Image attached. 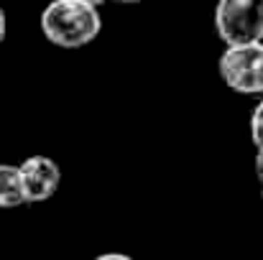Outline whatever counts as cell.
Returning <instances> with one entry per match:
<instances>
[{"label": "cell", "instance_id": "6da1fadb", "mask_svg": "<svg viewBox=\"0 0 263 260\" xmlns=\"http://www.w3.org/2000/svg\"><path fill=\"white\" fill-rule=\"evenodd\" d=\"M41 31L46 41L59 49H82L102 31V18L95 5L80 0H51L41 13Z\"/></svg>", "mask_w": 263, "mask_h": 260}, {"label": "cell", "instance_id": "7a4b0ae2", "mask_svg": "<svg viewBox=\"0 0 263 260\" xmlns=\"http://www.w3.org/2000/svg\"><path fill=\"white\" fill-rule=\"evenodd\" d=\"M215 31L225 46L263 41V0H217Z\"/></svg>", "mask_w": 263, "mask_h": 260}, {"label": "cell", "instance_id": "3957f363", "mask_svg": "<svg viewBox=\"0 0 263 260\" xmlns=\"http://www.w3.org/2000/svg\"><path fill=\"white\" fill-rule=\"evenodd\" d=\"M220 77L238 94H263V41L228 46L220 56Z\"/></svg>", "mask_w": 263, "mask_h": 260}, {"label": "cell", "instance_id": "277c9868", "mask_svg": "<svg viewBox=\"0 0 263 260\" xmlns=\"http://www.w3.org/2000/svg\"><path fill=\"white\" fill-rule=\"evenodd\" d=\"M21 173V184H23V194H26V204H41L49 202L62 184V169L54 158L49 156H28L23 164H18Z\"/></svg>", "mask_w": 263, "mask_h": 260}, {"label": "cell", "instance_id": "5b68a950", "mask_svg": "<svg viewBox=\"0 0 263 260\" xmlns=\"http://www.w3.org/2000/svg\"><path fill=\"white\" fill-rule=\"evenodd\" d=\"M23 204H26V194H23L18 166L0 164V209H15Z\"/></svg>", "mask_w": 263, "mask_h": 260}, {"label": "cell", "instance_id": "8992f818", "mask_svg": "<svg viewBox=\"0 0 263 260\" xmlns=\"http://www.w3.org/2000/svg\"><path fill=\"white\" fill-rule=\"evenodd\" d=\"M251 141H253L256 151L263 153V99L256 105V110L251 115Z\"/></svg>", "mask_w": 263, "mask_h": 260}, {"label": "cell", "instance_id": "52a82bcc", "mask_svg": "<svg viewBox=\"0 0 263 260\" xmlns=\"http://www.w3.org/2000/svg\"><path fill=\"white\" fill-rule=\"evenodd\" d=\"M92 260H133L130 255H125V253H102V255H97V258Z\"/></svg>", "mask_w": 263, "mask_h": 260}, {"label": "cell", "instance_id": "ba28073f", "mask_svg": "<svg viewBox=\"0 0 263 260\" xmlns=\"http://www.w3.org/2000/svg\"><path fill=\"white\" fill-rule=\"evenodd\" d=\"M5 33H8V21H5V10L0 8V44L5 41Z\"/></svg>", "mask_w": 263, "mask_h": 260}, {"label": "cell", "instance_id": "9c48e42d", "mask_svg": "<svg viewBox=\"0 0 263 260\" xmlns=\"http://www.w3.org/2000/svg\"><path fill=\"white\" fill-rule=\"evenodd\" d=\"M256 171H258V178L263 181V153L256 156Z\"/></svg>", "mask_w": 263, "mask_h": 260}, {"label": "cell", "instance_id": "30bf717a", "mask_svg": "<svg viewBox=\"0 0 263 260\" xmlns=\"http://www.w3.org/2000/svg\"><path fill=\"white\" fill-rule=\"evenodd\" d=\"M115 3H120V5H138V3H143V0H115Z\"/></svg>", "mask_w": 263, "mask_h": 260}, {"label": "cell", "instance_id": "8fae6325", "mask_svg": "<svg viewBox=\"0 0 263 260\" xmlns=\"http://www.w3.org/2000/svg\"><path fill=\"white\" fill-rule=\"evenodd\" d=\"M80 3H87V5H95V8H97V5H102L105 0H80Z\"/></svg>", "mask_w": 263, "mask_h": 260}, {"label": "cell", "instance_id": "7c38bea8", "mask_svg": "<svg viewBox=\"0 0 263 260\" xmlns=\"http://www.w3.org/2000/svg\"><path fill=\"white\" fill-rule=\"evenodd\" d=\"M261 196H263V186H261Z\"/></svg>", "mask_w": 263, "mask_h": 260}]
</instances>
